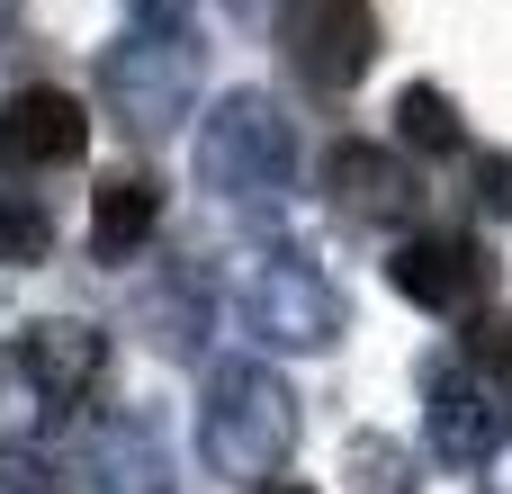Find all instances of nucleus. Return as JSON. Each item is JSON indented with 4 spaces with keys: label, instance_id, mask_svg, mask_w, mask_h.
Returning a JSON list of instances; mask_svg holds the SVG:
<instances>
[{
    "label": "nucleus",
    "instance_id": "1a4fd4ad",
    "mask_svg": "<svg viewBox=\"0 0 512 494\" xmlns=\"http://www.w3.org/2000/svg\"><path fill=\"white\" fill-rule=\"evenodd\" d=\"M324 189H333V207L360 216V225H405V216L423 207V180H414L387 144H333V153H324Z\"/></svg>",
    "mask_w": 512,
    "mask_h": 494
},
{
    "label": "nucleus",
    "instance_id": "aec40b11",
    "mask_svg": "<svg viewBox=\"0 0 512 494\" xmlns=\"http://www.w3.org/2000/svg\"><path fill=\"white\" fill-rule=\"evenodd\" d=\"M189 9H198V0H126V18H135L144 36H180V27H189Z\"/></svg>",
    "mask_w": 512,
    "mask_h": 494
},
{
    "label": "nucleus",
    "instance_id": "4468645a",
    "mask_svg": "<svg viewBox=\"0 0 512 494\" xmlns=\"http://www.w3.org/2000/svg\"><path fill=\"white\" fill-rule=\"evenodd\" d=\"M396 135H405L414 153H459V108H450L432 81H405V99H396Z\"/></svg>",
    "mask_w": 512,
    "mask_h": 494
},
{
    "label": "nucleus",
    "instance_id": "39448f33",
    "mask_svg": "<svg viewBox=\"0 0 512 494\" xmlns=\"http://www.w3.org/2000/svg\"><path fill=\"white\" fill-rule=\"evenodd\" d=\"M423 432H432V459L477 477L495 468L512 441V396L477 369V360H432L423 369Z\"/></svg>",
    "mask_w": 512,
    "mask_h": 494
},
{
    "label": "nucleus",
    "instance_id": "20e7f679",
    "mask_svg": "<svg viewBox=\"0 0 512 494\" xmlns=\"http://www.w3.org/2000/svg\"><path fill=\"white\" fill-rule=\"evenodd\" d=\"M99 99H108V117L126 135H171L189 117V99H198V45L135 27L126 45L99 54Z\"/></svg>",
    "mask_w": 512,
    "mask_h": 494
},
{
    "label": "nucleus",
    "instance_id": "4be33fe9",
    "mask_svg": "<svg viewBox=\"0 0 512 494\" xmlns=\"http://www.w3.org/2000/svg\"><path fill=\"white\" fill-rule=\"evenodd\" d=\"M9 18H18V0H0V27H9Z\"/></svg>",
    "mask_w": 512,
    "mask_h": 494
},
{
    "label": "nucleus",
    "instance_id": "ddd939ff",
    "mask_svg": "<svg viewBox=\"0 0 512 494\" xmlns=\"http://www.w3.org/2000/svg\"><path fill=\"white\" fill-rule=\"evenodd\" d=\"M342 468H351V494H423L414 450H405V441H387V432H351Z\"/></svg>",
    "mask_w": 512,
    "mask_h": 494
},
{
    "label": "nucleus",
    "instance_id": "f03ea898",
    "mask_svg": "<svg viewBox=\"0 0 512 494\" xmlns=\"http://www.w3.org/2000/svg\"><path fill=\"white\" fill-rule=\"evenodd\" d=\"M99 369H108V333L99 324H27L9 351H0V405H9V423H36V432H63L81 405H90V387H99Z\"/></svg>",
    "mask_w": 512,
    "mask_h": 494
},
{
    "label": "nucleus",
    "instance_id": "9b49d317",
    "mask_svg": "<svg viewBox=\"0 0 512 494\" xmlns=\"http://www.w3.org/2000/svg\"><path fill=\"white\" fill-rule=\"evenodd\" d=\"M153 225H162V189L153 180H108L90 198V252L99 261H135L153 243Z\"/></svg>",
    "mask_w": 512,
    "mask_h": 494
},
{
    "label": "nucleus",
    "instance_id": "9d476101",
    "mask_svg": "<svg viewBox=\"0 0 512 494\" xmlns=\"http://www.w3.org/2000/svg\"><path fill=\"white\" fill-rule=\"evenodd\" d=\"M81 144H90V117H81V99L72 90H9V108H0V153L18 162V171H54V162H81Z\"/></svg>",
    "mask_w": 512,
    "mask_h": 494
},
{
    "label": "nucleus",
    "instance_id": "6e6552de",
    "mask_svg": "<svg viewBox=\"0 0 512 494\" xmlns=\"http://www.w3.org/2000/svg\"><path fill=\"white\" fill-rule=\"evenodd\" d=\"M396 297H414L423 315H477L495 297V252L477 234H414L396 261H387Z\"/></svg>",
    "mask_w": 512,
    "mask_h": 494
},
{
    "label": "nucleus",
    "instance_id": "f8f14e48",
    "mask_svg": "<svg viewBox=\"0 0 512 494\" xmlns=\"http://www.w3.org/2000/svg\"><path fill=\"white\" fill-rule=\"evenodd\" d=\"M90 494H171V468H162V450H153V423H117V432H99V450H90Z\"/></svg>",
    "mask_w": 512,
    "mask_h": 494
},
{
    "label": "nucleus",
    "instance_id": "423d86ee",
    "mask_svg": "<svg viewBox=\"0 0 512 494\" xmlns=\"http://www.w3.org/2000/svg\"><path fill=\"white\" fill-rule=\"evenodd\" d=\"M243 333L270 342V351H324L342 333V288L297 261V252H270L252 279H243Z\"/></svg>",
    "mask_w": 512,
    "mask_h": 494
},
{
    "label": "nucleus",
    "instance_id": "f257e3e1",
    "mask_svg": "<svg viewBox=\"0 0 512 494\" xmlns=\"http://www.w3.org/2000/svg\"><path fill=\"white\" fill-rule=\"evenodd\" d=\"M297 450V396L279 369L261 360H216L207 369V405H198V459L234 486H270L279 459Z\"/></svg>",
    "mask_w": 512,
    "mask_h": 494
},
{
    "label": "nucleus",
    "instance_id": "6ab92c4d",
    "mask_svg": "<svg viewBox=\"0 0 512 494\" xmlns=\"http://www.w3.org/2000/svg\"><path fill=\"white\" fill-rule=\"evenodd\" d=\"M468 171H477V198H486V216H504V225H512V153H477Z\"/></svg>",
    "mask_w": 512,
    "mask_h": 494
},
{
    "label": "nucleus",
    "instance_id": "f3484780",
    "mask_svg": "<svg viewBox=\"0 0 512 494\" xmlns=\"http://www.w3.org/2000/svg\"><path fill=\"white\" fill-rule=\"evenodd\" d=\"M63 486H72V477H63L36 441H9V432H0V494H63Z\"/></svg>",
    "mask_w": 512,
    "mask_h": 494
},
{
    "label": "nucleus",
    "instance_id": "412c9836",
    "mask_svg": "<svg viewBox=\"0 0 512 494\" xmlns=\"http://www.w3.org/2000/svg\"><path fill=\"white\" fill-rule=\"evenodd\" d=\"M252 494H315V486H279V477H270V486H252Z\"/></svg>",
    "mask_w": 512,
    "mask_h": 494
},
{
    "label": "nucleus",
    "instance_id": "dca6fc26",
    "mask_svg": "<svg viewBox=\"0 0 512 494\" xmlns=\"http://www.w3.org/2000/svg\"><path fill=\"white\" fill-rule=\"evenodd\" d=\"M54 252V225L27 189H0V270H36Z\"/></svg>",
    "mask_w": 512,
    "mask_h": 494
},
{
    "label": "nucleus",
    "instance_id": "2eb2a0df",
    "mask_svg": "<svg viewBox=\"0 0 512 494\" xmlns=\"http://www.w3.org/2000/svg\"><path fill=\"white\" fill-rule=\"evenodd\" d=\"M144 324H153V342H162L171 360H198V342H207V297H198V279L162 288V297L144 306Z\"/></svg>",
    "mask_w": 512,
    "mask_h": 494
},
{
    "label": "nucleus",
    "instance_id": "0eeeda50",
    "mask_svg": "<svg viewBox=\"0 0 512 494\" xmlns=\"http://www.w3.org/2000/svg\"><path fill=\"white\" fill-rule=\"evenodd\" d=\"M279 36H288V63L306 72V90L342 99L378 54V0H279Z\"/></svg>",
    "mask_w": 512,
    "mask_h": 494
},
{
    "label": "nucleus",
    "instance_id": "a211bd4d",
    "mask_svg": "<svg viewBox=\"0 0 512 494\" xmlns=\"http://www.w3.org/2000/svg\"><path fill=\"white\" fill-rule=\"evenodd\" d=\"M468 360H477V369H486V378L512 396V315H486V324L468 333Z\"/></svg>",
    "mask_w": 512,
    "mask_h": 494
},
{
    "label": "nucleus",
    "instance_id": "7ed1b4c3",
    "mask_svg": "<svg viewBox=\"0 0 512 494\" xmlns=\"http://www.w3.org/2000/svg\"><path fill=\"white\" fill-rule=\"evenodd\" d=\"M288 171H297V126L279 117V99H261V90H234V99H216V117L198 126V180L216 189V198H279L288 189Z\"/></svg>",
    "mask_w": 512,
    "mask_h": 494
}]
</instances>
